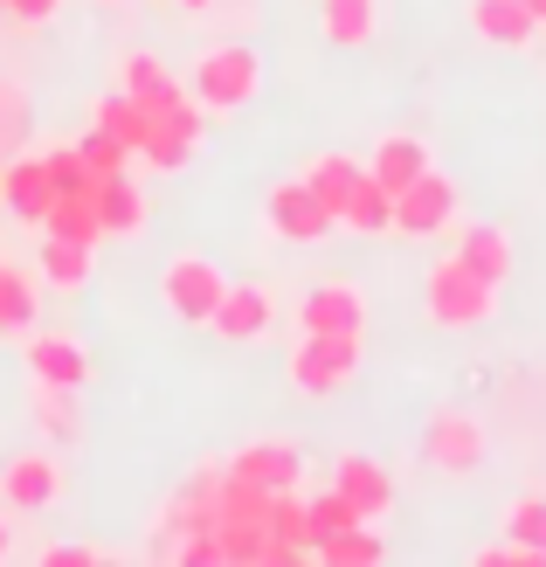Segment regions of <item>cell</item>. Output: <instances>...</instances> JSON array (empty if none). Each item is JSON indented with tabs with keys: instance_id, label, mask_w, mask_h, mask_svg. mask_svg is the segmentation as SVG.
Returning <instances> with one entry per match:
<instances>
[{
	"instance_id": "18",
	"label": "cell",
	"mask_w": 546,
	"mask_h": 567,
	"mask_svg": "<svg viewBox=\"0 0 546 567\" xmlns=\"http://www.w3.org/2000/svg\"><path fill=\"white\" fill-rule=\"evenodd\" d=\"M311 554H319V567H381L388 560V540H381V526H373V519H353V526L326 533Z\"/></svg>"
},
{
	"instance_id": "14",
	"label": "cell",
	"mask_w": 546,
	"mask_h": 567,
	"mask_svg": "<svg viewBox=\"0 0 546 567\" xmlns=\"http://www.w3.org/2000/svg\"><path fill=\"white\" fill-rule=\"evenodd\" d=\"M332 492L353 505L360 519H381L388 505H394V477L373 464V457H339V477H332Z\"/></svg>"
},
{
	"instance_id": "3",
	"label": "cell",
	"mask_w": 546,
	"mask_h": 567,
	"mask_svg": "<svg viewBox=\"0 0 546 567\" xmlns=\"http://www.w3.org/2000/svg\"><path fill=\"white\" fill-rule=\"evenodd\" d=\"M422 311L436 326H450V332H471V326H484L498 311V284H484L477 270L443 257V264H429V277H422Z\"/></svg>"
},
{
	"instance_id": "12",
	"label": "cell",
	"mask_w": 546,
	"mask_h": 567,
	"mask_svg": "<svg viewBox=\"0 0 546 567\" xmlns=\"http://www.w3.org/2000/svg\"><path fill=\"white\" fill-rule=\"evenodd\" d=\"M228 471H236V477H249V485H264V492H298L305 457H298V443L264 436V443H243L236 457H228Z\"/></svg>"
},
{
	"instance_id": "29",
	"label": "cell",
	"mask_w": 546,
	"mask_h": 567,
	"mask_svg": "<svg viewBox=\"0 0 546 567\" xmlns=\"http://www.w3.org/2000/svg\"><path fill=\"white\" fill-rule=\"evenodd\" d=\"M35 326V277L0 264V332H28Z\"/></svg>"
},
{
	"instance_id": "24",
	"label": "cell",
	"mask_w": 546,
	"mask_h": 567,
	"mask_svg": "<svg viewBox=\"0 0 546 567\" xmlns=\"http://www.w3.org/2000/svg\"><path fill=\"white\" fill-rule=\"evenodd\" d=\"M91 249L83 236H42V284L49 291H83V277H91Z\"/></svg>"
},
{
	"instance_id": "37",
	"label": "cell",
	"mask_w": 546,
	"mask_h": 567,
	"mask_svg": "<svg viewBox=\"0 0 546 567\" xmlns=\"http://www.w3.org/2000/svg\"><path fill=\"white\" fill-rule=\"evenodd\" d=\"M42 567H104L97 547H42Z\"/></svg>"
},
{
	"instance_id": "21",
	"label": "cell",
	"mask_w": 546,
	"mask_h": 567,
	"mask_svg": "<svg viewBox=\"0 0 546 567\" xmlns=\"http://www.w3.org/2000/svg\"><path fill=\"white\" fill-rule=\"evenodd\" d=\"M28 415H35V430L49 450H70L83 436V415H76V388H35V402H28Z\"/></svg>"
},
{
	"instance_id": "30",
	"label": "cell",
	"mask_w": 546,
	"mask_h": 567,
	"mask_svg": "<svg viewBox=\"0 0 546 567\" xmlns=\"http://www.w3.org/2000/svg\"><path fill=\"white\" fill-rule=\"evenodd\" d=\"M270 533H277L284 547L311 554V513H305V498H298V492H277V498H270Z\"/></svg>"
},
{
	"instance_id": "28",
	"label": "cell",
	"mask_w": 546,
	"mask_h": 567,
	"mask_svg": "<svg viewBox=\"0 0 546 567\" xmlns=\"http://www.w3.org/2000/svg\"><path fill=\"white\" fill-rule=\"evenodd\" d=\"M97 194V187H91ZM91 194H55L49 215H42V236H83V243H104L97 236V208H91Z\"/></svg>"
},
{
	"instance_id": "39",
	"label": "cell",
	"mask_w": 546,
	"mask_h": 567,
	"mask_svg": "<svg viewBox=\"0 0 546 567\" xmlns=\"http://www.w3.org/2000/svg\"><path fill=\"white\" fill-rule=\"evenodd\" d=\"M526 14H533V21H539V28H546V0H526Z\"/></svg>"
},
{
	"instance_id": "7",
	"label": "cell",
	"mask_w": 546,
	"mask_h": 567,
	"mask_svg": "<svg viewBox=\"0 0 546 567\" xmlns=\"http://www.w3.org/2000/svg\"><path fill=\"white\" fill-rule=\"evenodd\" d=\"M264 221H270V236H284V243H326L332 229H339V221L319 208V194H311L305 187V174L298 181H277L270 194H264Z\"/></svg>"
},
{
	"instance_id": "8",
	"label": "cell",
	"mask_w": 546,
	"mask_h": 567,
	"mask_svg": "<svg viewBox=\"0 0 546 567\" xmlns=\"http://www.w3.org/2000/svg\"><path fill=\"white\" fill-rule=\"evenodd\" d=\"M422 464H436L443 477H471L484 464V430L464 409H436L422 430Z\"/></svg>"
},
{
	"instance_id": "25",
	"label": "cell",
	"mask_w": 546,
	"mask_h": 567,
	"mask_svg": "<svg viewBox=\"0 0 546 567\" xmlns=\"http://www.w3.org/2000/svg\"><path fill=\"white\" fill-rule=\"evenodd\" d=\"M339 221H347L353 236H394V194L373 181V174H360L353 194H347V215H339Z\"/></svg>"
},
{
	"instance_id": "16",
	"label": "cell",
	"mask_w": 546,
	"mask_h": 567,
	"mask_svg": "<svg viewBox=\"0 0 546 567\" xmlns=\"http://www.w3.org/2000/svg\"><path fill=\"white\" fill-rule=\"evenodd\" d=\"M456 264L477 270L484 284H505L512 277V236L498 229V221H471V229L456 236Z\"/></svg>"
},
{
	"instance_id": "33",
	"label": "cell",
	"mask_w": 546,
	"mask_h": 567,
	"mask_svg": "<svg viewBox=\"0 0 546 567\" xmlns=\"http://www.w3.org/2000/svg\"><path fill=\"white\" fill-rule=\"evenodd\" d=\"M42 159H49L55 194H91V187H97V174L83 166V153H76V146H55V153H42Z\"/></svg>"
},
{
	"instance_id": "41",
	"label": "cell",
	"mask_w": 546,
	"mask_h": 567,
	"mask_svg": "<svg viewBox=\"0 0 546 567\" xmlns=\"http://www.w3.org/2000/svg\"><path fill=\"white\" fill-rule=\"evenodd\" d=\"M0 21H8V0H0Z\"/></svg>"
},
{
	"instance_id": "35",
	"label": "cell",
	"mask_w": 546,
	"mask_h": 567,
	"mask_svg": "<svg viewBox=\"0 0 546 567\" xmlns=\"http://www.w3.org/2000/svg\"><path fill=\"white\" fill-rule=\"evenodd\" d=\"M305 513H311V547H319L326 533H339V526H353V519H360V513H353V505L339 498V492H319V498H305Z\"/></svg>"
},
{
	"instance_id": "36",
	"label": "cell",
	"mask_w": 546,
	"mask_h": 567,
	"mask_svg": "<svg viewBox=\"0 0 546 567\" xmlns=\"http://www.w3.org/2000/svg\"><path fill=\"white\" fill-rule=\"evenodd\" d=\"M55 14H63V0H8V21L14 28H49Z\"/></svg>"
},
{
	"instance_id": "23",
	"label": "cell",
	"mask_w": 546,
	"mask_h": 567,
	"mask_svg": "<svg viewBox=\"0 0 546 567\" xmlns=\"http://www.w3.org/2000/svg\"><path fill=\"white\" fill-rule=\"evenodd\" d=\"M360 174H367L360 159H347V153H319V159L305 166V187L319 194V208L339 221V215H347V194H353V181H360Z\"/></svg>"
},
{
	"instance_id": "10",
	"label": "cell",
	"mask_w": 546,
	"mask_h": 567,
	"mask_svg": "<svg viewBox=\"0 0 546 567\" xmlns=\"http://www.w3.org/2000/svg\"><path fill=\"white\" fill-rule=\"evenodd\" d=\"M21 360H28V374H35V388H83L91 381V353H83L70 332H28Z\"/></svg>"
},
{
	"instance_id": "32",
	"label": "cell",
	"mask_w": 546,
	"mask_h": 567,
	"mask_svg": "<svg viewBox=\"0 0 546 567\" xmlns=\"http://www.w3.org/2000/svg\"><path fill=\"white\" fill-rule=\"evenodd\" d=\"M76 153H83V166H91V174L104 181V174H125V159H132V146H119V138H111L104 125H91L76 138Z\"/></svg>"
},
{
	"instance_id": "2",
	"label": "cell",
	"mask_w": 546,
	"mask_h": 567,
	"mask_svg": "<svg viewBox=\"0 0 546 567\" xmlns=\"http://www.w3.org/2000/svg\"><path fill=\"white\" fill-rule=\"evenodd\" d=\"M284 381L311 402H326V394H347L360 381V332H305L291 360H284Z\"/></svg>"
},
{
	"instance_id": "40",
	"label": "cell",
	"mask_w": 546,
	"mask_h": 567,
	"mask_svg": "<svg viewBox=\"0 0 546 567\" xmlns=\"http://www.w3.org/2000/svg\"><path fill=\"white\" fill-rule=\"evenodd\" d=\"M181 8H194V14H208V8H215V0H181Z\"/></svg>"
},
{
	"instance_id": "15",
	"label": "cell",
	"mask_w": 546,
	"mask_h": 567,
	"mask_svg": "<svg viewBox=\"0 0 546 567\" xmlns=\"http://www.w3.org/2000/svg\"><path fill=\"white\" fill-rule=\"evenodd\" d=\"M119 91L138 97L146 111H166V104L181 97V83L166 76V63H159L153 49H125V55H119Z\"/></svg>"
},
{
	"instance_id": "31",
	"label": "cell",
	"mask_w": 546,
	"mask_h": 567,
	"mask_svg": "<svg viewBox=\"0 0 546 567\" xmlns=\"http://www.w3.org/2000/svg\"><path fill=\"white\" fill-rule=\"evenodd\" d=\"M138 153L153 159V174H181V166H187V153H194V138H187V132H174L166 118H153V138H146Z\"/></svg>"
},
{
	"instance_id": "26",
	"label": "cell",
	"mask_w": 546,
	"mask_h": 567,
	"mask_svg": "<svg viewBox=\"0 0 546 567\" xmlns=\"http://www.w3.org/2000/svg\"><path fill=\"white\" fill-rule=\"evenodd\" d=\"M91 125H104L111 138H119V146H132V153H138V146H146V138H153V111L138 104V97H125V91H119V97H97Z\"/></svg>"
},
{
	"instance_id": "22",
	"label": "cell",
	"mask_w": 546,
	"mask_h": 567,
	"mask_svg": "<svg viewBox=\"0 0 546 567\" xmlns=\"http://www.w3.org/2000/svg\"><path fill=\"white\" fill-rule=\"evenodd\" d=\"M422 166H429V146H422V138H409V132H394V138H381V146H373L367 174L381 181L388 194H401V187H409V181L422 174Z\"/></svg>"
},
{
	"instance_id": "11",
	"label": "cell",
	"mask_w": 546,
	"mask_h": 567,
	"mask_svg": "<svg viewBox=\"0 0 546 567\" xmlns=\"http://www.w3.org/2000/svg\"><path fill=\"white\" fill-rule=\"evenodd\" d=\"M0 202H8L28 229H42V215L55 202V181H49V159L42 153H14V159H0Z\"/></svg>"
},
{
	"instance_id": "4",
	"label": "cell",
	"mask_w": 546,
	"mask_h": 567,
	"mask_svg": "<svg viewBox=\"0 0 546 567\" xmlns=\"http://www.w3.org/2000/svg\"><path fill=\"white\" fill-rule=\"evenodd\" d=\"M63 485H70L63 457H55L49 443L0 464V505H8V513H55V505H63Z\"/></svg>"
},
{
	"instance_id": "38",
	"label": "cell",
	"mask_w": 546,
	"mask_h": 567,
	"mask_svg": "<svg viewBox=\"0 0 546 567\" xmlns=\"http://www.w3.org/2000/svg\"><path fill=\"white\" fill-rule=\"evenodd\" d=\"M14 554V533H8V513H0V560Z\"/></svg>"
},
{
	"instance_id": "5",
	"label": "cell",
	"mask_w": 546,
	"mask_h": 567,
	"mask_svg": "<svg viewBox=\"0 0 546 567\" xmlns=\"http://www.w3.org/2000/svg\"><path fill=\"white\" fill-rule=\"evenodd\" d=\"M450 221H456V181L436 174V166H422V174L394 194V236L429 243V236H443Z\"/></svg>"
},
{
	"instance_id": "1",
	"label": "cell",
	"mask_w": 546,
	"mask_h": 567,
	"mask_svg": "<svg viewBox=\"0 0 546 567\" xmlns=\"http://www.w3.org/2000/svg\"><path fill=\"white\" fill-rule=\"evenodd\" d=\"M256 91H264V55L249 42H215V49L194 55V104L200 111L228 118V111L256 104Z\"/></svg>"
},
{
	"instance_id": "13",
	"label": "cell",
	"mask_w": 546,
	"mask_h": 567,
	"mask_svg": "<svg viewBox=\"0 0 546 567\" xmlns=\"http://www.w3.org/2000/svg\"><path fill=\"white\" fill-rule=\"evenodd\" d=\"M298 332H367V298L353 284H311L298 298Z\"/></svg>"
},
{
	"instance_id": "6",
	"label": "cell",
	"mask_w": 546,
	"mask_h": 567,
	"mask_svg": "<svg viewBox=\"0 0 546 567\" xmlns=\"http://www.w3.org/2000/svg\"><path fill=\"white\" fill-rule=\"evenodd\" d=\"M222 291H228V277L208 264V257H174L166 264V277H159V298H166V311L174 319H187V326H208L215 319V305H222Z\"/></svg>"
},
{
	"instance_id": "27",
	"label": "cell",
	"mask_w": 546,
	"mask_h": 567,
	"mask_svg": "<svg viewBox=\"0 0 546 567\" xmlns=\"http://www.w3.org/2000/svg\"><path fill=\"white\" fill-rule=\"evenodd\" d=\"M319 28H326V42H339V49L373 42V0H319Z\"/></svg>"
},
{
	"instance_id": "19",
	"label": "cell",
	"mask_w": 546,
	"mask_h": 567,
	"mask_svg": "<svg viewBox=\"0 0 546 567\" xmlns=\"http://www.w3.org/2000/svg\"><path fill=\"white\" fill-rule=\"evenodd\" d=\"M505 547H512V567H546V498H539V492L512 498V513H505Z\"/></svg>"
},
{
	"instance_id": "17",
	"label": "cell",
	"mask_w": 546,
	"mask_h": 567,
	"mask_svg": "<svg viewBox=\"0 0 546 567\" xmlns=\"http://www.w3.org/2000/svg\"><path fill=\"white\" fill-rule=\"evenodd\" d=\"M471 28L492 49H526L539 35V21L526 14V0H471Z\"/></svg>"
},
{
	"instance_id": "20",
	"label": "cell",
	"mask_w": 546,
	"mask_h": 567,
	"mask_svg": "<svg viewBox=\"0 0 546 567\" xmlns=\"http://www.w3.org/2000/svg\"><path fill=\"white\" fill-rule=\"evenodd\" d=\"M91 208H97V236H132L138 221H146V194H138L125 174H104L97 194H91Z\"/></svg>"
},
{
	"instance_id": "9",
	"label": "cell",
	"mask_w": 546,
	"mask_h": 567,
	"mask_svg": "<svg viewBox=\"0 0 546 567\" xmlns=\"http://www.w3.org/2000/svg\"><path fill=\"white\" fill-rule=\"evenodd\" d=\"M277 319V298H270V284H228L222 305H215V319L208 332L222 339V347H249V339H264Z\"/></svg>"
},
{
	"instance_id": "34",
	"label": "cell",
	"mask_w": 546,
	"mask_h": 567,
	"mask_svg": "<svg viewBox=\"0 0 546 567\" xmlns=\"http://www.w3.org/2000/svg\"><path fill=\"white\" fill-rule=\"evenodd\" d=\"M21 132H28V97H21L14 76H0V153H14Z\"/></svg>"
}]
</instances>
